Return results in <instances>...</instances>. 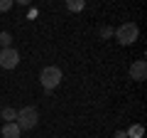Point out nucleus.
Listing matches in <instances>:
<instances>
[{
  "label": "nucleus",
  "mask_w": 147,
  "mask_h": 138,
  "mask_svg": "<svg viewBox=\"0 0 147 138\" xmlns=\"http://www.w3.org/2000/svg\"><path fill=\"white\" fill-rule=\"evenodd\" d=\"M37 121H39V113H37L34 106H25L17 111V118L15 123L20 126V131H32V128L37 126Z\"/></svg>",
  "instance_id": "nucleus-1"
},
{
  "label": "nucleus",
  "mask_w": 147,
  "mask_h": 138,
  "mask_svg": "<svg viewBox=\"0 0 147 138\" xmlns=\"http://www.w3.org/2000/svg\"><path fill=\"white\" fill-rule=\"evenodd\" d=\"M39 81H42V86L47 91H54L59 84H61V69L54 67V64H52V67H44L42 74H39Z\"/></svg>",
  "instance_id": "nucleus-2"
},
{
  "label": "nucleus",
  "mask_w": 147,
  "mask_h": 138,
  "mask_svg": "<svg viewBox=\"0 0 147 138\" xmlns=\"http://www.w3.org/2000/svg\"><path fill=\"white\" fill-rule=\"evenodd\" d=\"M115 37H118L120 44H135L137 42V25H135V22H125V25H120L118 32H115Z\"/></svg>",
  "instance_id": "nucleus-3"
},
{
  "label": "nucleus",
  "mask_w": 147,
  "mask_h": 138,
  "mask_svg": "<svg viewBox=\"0 0 147 138\" xmlns=\"http://www.w3.org/2000/svg\"><path fill=\"white\" fill-rule=\"evenodd\" d=\"M17 64H20V54H17L15 47L0 49V67H3V69H15Z\"/></svg>",
  "instance_id": "nucleus-4"
},
{
  "label": "nucleus",
  "mask_w": 147,
  "mask_h": 138,
  "mask_svg": "<svg viewBox=\"0 0 147 138\" xmlns=\"http://www.w3.org/2000/svg\"><path fill=\"white\" fill-rule=\"evenodd\" d=\"M130 79H135V81H145L147 79V62L145 59H137L130 67Z\"/></svg>",
  "instance_id": "nucleus-5"
},
{
  "label": "nucleus",
  "mask_w": 147,
  "mask_h": 138,
  "mask_svg": "<svg viewBox=\"0 0 147 138\" xmlns=\"http://www.w3.org/2000/svg\"><path fill=\"white\" fill-rule=\"evenodd\" d=\"M20 126L17 123H5L3 126V138H20Z\"/></svg>",
  "instance_id": "nucleus-6"
},
{
  "label": "nucleus",
  "mask_w": 147,
  "mask_h": 138,
  "mask_svg": "<svg viewBox=\"0 0 147 138\" xmlns=\"http://www.w3.org/2000/svg\"><path fill=\"white\" fill-rule=\"evenodd\" d=\"M0 116L5 118V123H15V118H17V111L12 106H5L3 111H0Z\"/></svg>",
  "instance_id": "nucleus-7"
},
{
  "label": "nucleus",
  "mask_w": 147,
  "mask_h": 138,
  "mask_svg": "<svg viewBox=\"0 0 147 138\" xmlns=\"http://www.w3.org/2000/svg\"><path fill=\"white\" fill-rule=\"evenodd\" d=\"M0 47H3V49L12 47V35H10V32H5V30L0 32Z\"/></svg>",
  "instance_id": "nucleus-8"
},
{
  "label": "nucleus",
  "mask_w": 147,
  "mask_h": 138,
  "mask_svg": "<svg viewBox=\"0 0 147 138\" xmlns=\"http://www.w3.org/2000/svg\"><path fill=\"white\" fill-rule=\"evenodd\" d=\"M84 5H86L84 0H76V3H74V0H71V3H66V8H69V10H74V12H79V10H84Z\"/></svg>",
  "instance_id": "nucleus-9"
},
{
  "label": "nucleus",
  "mask_w": 147,
  "mask_h": 138,
  "mask_svg": "<svg viewBox=\"0 0 147 138\" xmlns=\"http://www.w3.org/2000/svg\"><path fill=\"white\" fill-rule=\"evenodd\" d=\"M12 8V0H0V12H5Z\"/></svg>",
  "instance_id": "nucleus-10"
},
{
  "label": "nucleus",
  "mask_w": 147,
  "mask_h": 138,
  "mask_svg": "<svg viewBox=\"0 0 147 138\" xmlns=\"http://www.w3.org/2000/svg\"><path fill=\"white\" fill-rule=\"evenodd\" d=\"M130 136L140 138V136H142V126H135V128H130Z\"/></svg>",
  "instance_id": "nucleus-11"
},
{
  "label": "nucleus",
  "mask_w": 147,
  "mask_h": 138,
  "mask_svg": "<svg viewBox=\"0 0 147 138\" xmlns=\"http://www.w3.org/2000/svg\"><path fill=\"white\" fill-rule=\"evenodd\" d=\"M110 35H113V30H110V27H103V30H100V37H110Z\"/></svg>",
  "instance_id": "nucleus-12"
}]
</instances>
